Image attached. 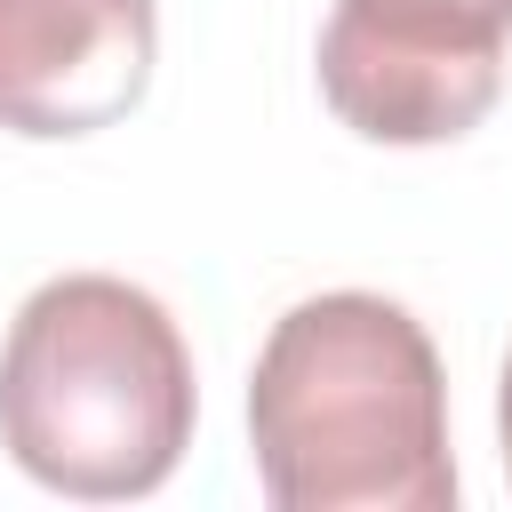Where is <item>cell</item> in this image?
<instances>
[{"label": "cell", "mask_w": 512, "mask_h": 512, "mask_svg": "<svg viewBox=\"0 0 512 512\" xmlns=\"http://www.w3.org/2000/svg\"><path fill=\"white\" fill-rule=\"evenodd\" d=\"M248 456L280 512H448V376L424 320L368 288L280 312L248 368Z\"/></svg>", "instance_id": "6da1fadb"}, {"label": "cell", "mask_w": 512, "mask_h": 512, "mask_svg": "<svg viewBox=\"0 0 512 512\" xmlns=\"http://www.w3.org/2000/svg\"><path fill=\"white\" fill-rule=\"evenodd\" d=\"M200 384L168 304L112 272L24 296L0 344V448L56 496H152L192 448Z\"/></svg>", "instance_id": "7a4b0ae2"}, {"label": "cell", "mask_w": 512, "mask_h": 512, "mask_svg": "<svg viewBox=\"0 0 512 512\" xmlns=\"http://www.w3.org/2000/svg\"><path fill=\"white\" fill-rule=\"evenodd\" d=\"M512 0H336L320 96L368 144H456L504 96Z\"/></svg>", "instance_id": "3957f363"}, {"label": "cell", "mask_w": 512, "mask_h": 512, "mask_svg": "<svg viewBox=\"0 0 512 512\" xmlns=\"http://www.w3.org/2000/svg\"><path fill=\"white\" fill-rule=\"evenodd\" d=\"M152 0H0V128L96 136L152 88Z\"/></svg>", "instance_id": "277c9868"}, {"label": "cell", "mask_w": 512, "mask_h": 512, "mask_svg": "<svg viewBox=\"0 0 512 512\" xmlns=\"http://www.w3.org/2000/svg\"><path fill=\"white\" fill-rule=\"evenodd\" d=\"M496 432H504V472H512V352H504V384H496Z\"/></svg>", "instance_id": "5b68a950"}]
</instances>
